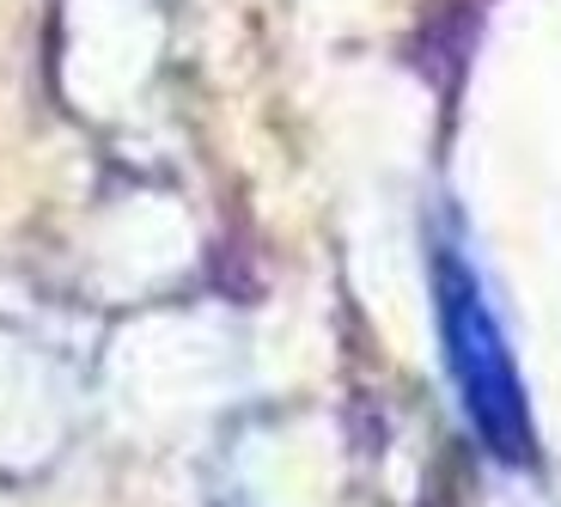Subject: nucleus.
<instances>
[{
	"mask_svg": "<svg viewBox=\"0 0 561 507\" xmlns=\"http://www.w3.org/2000/svg\"><path fill=\"white\" fill-rule=\"evenodd\" d=\"M434 288H439V325H446V349H451V380L463 392V409L477 435L489 440L501 459H525L531 435H525V397L506 361V342L494 330L489 306L477 294V275L458 263V251H439L434 263Z\"/></svg>",
	"mask_w": 561,
	"mask_h": 507,
	"instance_id": "1",
	"label": "nucleus"
}]
</instances>
